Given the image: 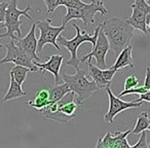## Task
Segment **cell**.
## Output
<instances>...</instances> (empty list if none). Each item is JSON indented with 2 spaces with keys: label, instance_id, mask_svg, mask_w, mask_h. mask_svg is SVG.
I'll return each mask as SVG.
<instances>
[{
  "label": "cell",
  "instance_id": "1",
  "mask_svg": "<svg viewBox=\"0 0 150 148\" xmlns=\"http://www.w3.org/2000/svg\"><path fill=\"white\" fill-rule=\"evenodd\" d=\"M101 29L104 31L110 44V48L115 56L127 45H129L134 36V27L127 21L110 18L101 24Z\"/></svg>",
  "mask_w": 150,
  "mask_h": 148
},
{
  "label": "cell",
  "instance_id": "2",
  "mask_svg": "<svg viewBox=\"0 0 150 148\" xmlns=\"http://www.w3.org/2000/svg\"><path fill=\"white\" fill-rule=\"evenodd\" d=\"M72 26L75 29V31H76V35H75V37L69 40L60 34V35L58 36L57 42H59V43H60L61 45L64 46V47H66L71 55L70 60L67 61L66 65H68V66H72V67H74V68H77L78 65H79V62H80V59L77 57L78 47L80 46V44L84 43V42H91V43L93 44V46L96 44L97 38H98V35H99V31H100V29H101V24L96 27V29H95L94 34H93V35L88 34L86 31H81L80 28L78 27L77 25H75V24Z\"/></svg>",
  "mask_w": 150,
  "mask_h": 148
},
{
  "label": "cell",
  "instance_id": "3",
  "mask_svg": "<svg viewBox=\"0 0 150 148\" xmlns=\"http://www.w3.org/2000/svg\"><path fill=\"white\" fill-rule=\"evenodd\" d=\"M31 9V5L28 4L27 8L21 11L18 8V0H11L8 2L6 11H5L4 23L3 25H0L1 27L6 28V32L4 34H0V38L8 37L13 40H18L19 38H21L22 22L20 21V17L25 16L28 20L32 21V17L28 13Z\"/></svg>",
  "mask_w": 150,
  "mask_h": 148
},
{
  "label": "cell",
  "instance_id": "4",
  "mask_svg": "<svg viewBox=\"0 0 150 148\" xmlns=\"http://www.w3.org/2000/svg\"><path fill=\"white\" fill-rule=\"evenodd\" d=\"M75 69H76L75 74L69 75V74L64 73L61 77H62L63 81L68 84L71 92L76 95L77 100L80 103H82L86 99L90 98L95 92L99 91V88L94 80H88L83 70H80L79 67Z\"/></svg>",
  "mask_w": 150,
  "mask_h": 148
},
{
  "label": "cell",
  "instance_id": "5",
  "mask_svg": "<svg viewBox=\"0 0 150 148\" xmlns=\"http://www.w3.org/2000/svg\"><path fill=\"white\" fill-rule=\"evenodd\" d=\"M97 13H100L102 16L108 15V11L105 7L102 0H92L86 6L78 7V8L67 7V13L63 17L62 25L66 26V24L71 20H81L86 27H88L91 24L94 25L95 15Z\"/></svg>",
  "mask_w": 150,
  "mask_h": 148
},
{
  "label": "cell",
  "instance_id": "6",
  "mask_svg": "<svg viewBox=\"0 0 150 148\" xmlns=\"http://www.w3.org/2000/svg\"><path fill=\"white\" fill-rule=\"evenodd\" d=\"M50 24H52L50 19H44L36 22V25L40 31V36L37 39V52H41L45 44H52L56 50H61L57 39H58V36L65 30L66 26L61 25L59 27H54Z\"/></svg>",
  "mask_w": 150,
  "mask_h": 148
},
{
  "label": "cell",
  "instance_id": "7",
  "mask_svg": "<svg viewBox=\"0 0 150 148\" xmlns=\"http://www.w3.org/2000/svg\"><path fill=\"white\" fill-rule=\"evenodd\" d=\"M6 55L0 61V65H4L6 63H13L15 65H22L31 69V72H35L38 70V67L34 64V62L24 52L19 46L16 44L13 39H11L9 42L5 44Z\"/></svg>",
  "mask_w": 150,
  "mask_h": 148
},
{
  "label": "cell",
  "instance_id": "8",
  "mask_svg": "<svg viewBox=\"0 0 150 148\" xmlns=\"http://www.w3.org/2000/svg\"><path fill=\"white\" fill-rule=\"evenodd\" d=\"M105 90L108 93V99H109V108L107 113L104 115V121L108 123H114V117L116 116L118 113L122 112L125 110H127L129 108H139L141 107V105L143 104V101L141 102H125L122 101L121 99H119L118 97H116L112 93L110 89V86H107Z\"/></svg>",
  "mask_w": 150,
  "mask_h": 148
},
{
  "label": "cell",
  "instance_id": "9",
  "mask_svg": "<svg viewBox=\"0 0 150 148\" xmlns=\"http://www.w3.org/2000/svg\"><path fill=\"white\" fill-rule=\"evenodd\" d=\"M109 48H110V44H109L108 39H107L104 31H103L102 29H100L98 38H97V41H96V44L94 45L93 50L90 52V54L86 55V56L80 58V62L84 63L86 61L91 62V60L94 58L95 60H96L97 66H98L99 68L106 69L107 68L106 55H107V52H108Z\"/></svg>",
  "mask_w": 150,
  "mask_h": 148
},
{
  "label": "cell",
  "instance_id": "10",
  "mask_svg": "<svg viewBox=\"0 0 150 148\" xmlns=\"http://www.w3.org/2000/svg\"><path fill=\"white\" fill-rule=\"evenodd\" d=\"M132 133V130L125 132H116L114 135L107 133L102 139H99L97 148H132L127 140V137Z\"/></svg>",
  "mask_w": 150,
  "mask_h": 148
},
{
  "label": "cell",
  "instance_id": "11",
  "mask_svg": "<svg viewBox=\"0 0 150 148\" xmlns=\"http://www.w3.org/2000/svg\"><path fill=\"white\" fill-rule=\"evenodd\" d=\"M37 27L36 22L33 23L31 29H30L29 33L25 36L24 38H19L18 40H15L16 44L26 52L28 57L31 59L32 61L35 62H40V58L37 56V39L35 37V29Z\"/></svg>",
  "mask_w": 150,
  "mask_h": 148
},
{
  "label": "cell",
  "instance_id": "12",
  "mask_svg": "<svg viewBox=\"0 0 150 148\" xmlns=\"http://www.w3.org/2000/svg\"><path fill=\"white\" fill-rule=\"evenodd\" d=\"M64 56L62 55H52L48 59L47 62L41 63V62H34V64L38 67L40 71H48L54 75V84H59V79H60V69L62 66Z\"/></svg>",
  "mask_w": 150,
  "mask_h": 148
},
{
  "label": "cell",
  "instance_id": "13",
  "mask_svg": "<svg viewBox=\"0 0 150 148\" xmlns=\"http://www.w3.org/2000/svg\"><path fill=\"white\" fill-rule=\"evenodd\" d=\"M132 11V16L129 17V19H127V23L131 24L134 27V29H137L142 31L143 33L147 34L148 30H147V25H146V13L143 11L137 8L135 6H131Z\"/></svg>",
  "mask_w": 150,
  "mask_h": 148
},
{
  "label": "cell",
  "instance_id": "14",
  "mask_svg": "<svg viewBox=\"0 0 150 148\" xmlns=\"http://www.w3.org/2000/svg\"><path fill=\"white\" fill-rule=\"evenodd\" d=\"M134 67V62H133V47L132 45H127V47H125L118 55H117V59L115 61L114 64L111 66V68L115 69V70H120V69L125 68V67Z\"/></svg>",
  "mask_w": 150,
  "mask_h": 148
},
{
  "label": "cell",
  "instance_id": "15",
  "mask_svg": "<svg viewBox=\"0 0 150 148\" xmlns=\"http://www.w3.org/2000/svg\"><path fill=\"white\" fill-rule=\"evenodd\" d=\"M88 72H90V76L92 77V79L98 86L99 90L106 89L107 86L111 84V82L105 79L104 75H103V69L99 68L97 65H93L92 62H88Z\"/></svg>",
  "mask_w": 150,
  "mask_h": 148
},
{
  "label": "cell",
  "instance_id": "16",
  "mask_svg": "<svg viewBox=\"0 0 150 148\" xmlns=\"http://www.w3.org/2000/svg\"><path fill=\"white\" fill-rule=\"evenodd\" d=\"M25 95L26 93L23 91L21 84L15 79V77L11 74H9V88L5 94L4 98H3V102H7V101L13 100V99L20 98V97H23Z\"/></svg>",
  "mask_w": 150,
  "mask_h": 148
},
{
  "label": "cell",
  "instance_id": "17",
  "mask_svg": "<svg viewBox=\"0 0 150 148\" xmlns=\"http://www.w3.org/2000/svg\"><path fill=\"white\" fill-rule=\"evenodd\" d=\"M52 101L50 100V91L45 90H40L36 93L35 97H34L32 100L28 101V105L33 108L37 109V110H40L43 107H45L46 105H48Z\"/></svg>",
  "mask_w": 150,
  "mask_h": 148
},
{
  "label": "cell",
  "instance_id": "18",
  "mask_svg": "<svg viewBox=\"0 0 150 148\" xmlns=\"http://www.w3.org/2000/svg\"><path fill=\"white\" fill-rule=\"evenodd\" d=\"M71 92L70 88H69L68 84L64 82L62 84H56L54 86L50 88V100L52 102H56L62 99L66 94Z\"/></svg>",
  "mask_w": 150,
  "mask_h": 148
},
{
  "label": "cell",
  "instance_id": "19",
  "mask_svg": "<svg viewBox=\"0 0 150 148\" xmlns=\"http://www.w3.org/2000/svg\"><path fill=\"white\" fill-rule=\"evenodd\" d=\"M29 72H31V69L28 68V67L22 66V65H15L13 67V69L11 70L9 74H11L15 77V79L22 86L25 82L27 74Z\"/></svg>",
  "mask_w": 150,
  "mask_h": 148
},
{
  "label": "cell",
  "instance_id": "20",
  "mask_svg": "<svg viewBox=\"0 0 150 148\" xmlns=\"http://www.w3.org/2000/svg\"><path fill=\"white\" fill-rule=\"evenodd\" d=\"M150 125V120H149V116H148V113L146 111H144L140 115H138L137 123H136L134 130H132V134H134V135L141 134L143 131H146L148 129V125Z\"/></svg>",
  "mask_w": 150,
  "mask_h": 148
},
{
  "label": "cell",
  "instance_id": "21",
  "mask_svg": "<svg viewBox=\"0 0 150 148\" xmlns=\"http://www.w3.org/2000/svg\"><path fill=\"white\" fill-rule=\"evenodd\" d=\"M88 3L83 2L82 0H61L60 5L65 7H72V8H78V7H83Z\"/></svg>",
  "mask_w": 150,
  "mask_h": 148
},
{
  "label": "cell",
  "instance_id": "22",
  "mask_svg": "<svg viewBox=\"0 0 150 148\" xmlns=\"http://www.w3.org/2000/svg\"><path fill=\"white\" fill-rule=\"evenodd\" d=\"M60 1L61 0H43L48 15H52L58 6H60Z\"/></svg>",
  "mask_w": 150,
  "mask_h": 148
},
{
  "label": "cell",
  "instance_id": "23",
  "mask_svg": "<svg viewBox=\"0 0 150 148\" xmlns=\"http://www.w3.org/2000/svg\"><path fill=\"white\" fill-rule=\"evenodd\" d=\"M148 89H146L145 86H141V88H133V89H129V90H125L119 94V96L122 97L125 95H132V94H138V95H142V94H145L146 92H148Z\"/></svg>",
  "mask_w": 150,
  "mask_h": 148
},
{
  "label": "cell",
  "instance_id": "24",
  "mask_svg": "<svg viewBox=\"0 0 150 148\" xmlns=\"http://www.w3.org/2000/svg\"><path fill=\"white\" fill-rule=\"evenodd\" d=\"M139 84V79L136 75H129L127 77L125 81V90H129V89L136 88Z\"/></svg>",
  "mask_w": 150,
  "mask_h": 148
},
{
  "label": "cell",
  "instance_id": "25",
  "mask_svg": "<svg viewBox=\"0 0 150 148\" xmlns=\"http://www.w3.org/2000/svg\"><path fill=\"white\" fill-rule=\"evenodd\" d=\"M7 6H8V2H7V1H2V2H0V24L4 23L5 11H6ZM0 48H2V45H1V44H0Z\"/></svg>",
  "mask_w": 150,
  "mask_h": 148
},
{
  "label": "cell",
  "instance_id": "26",
  "mask_svg": "<svg viewBox=\"0 0 150 148\" xmlns=\"http://www.w3.org/2000/svg\"><path fill=\"white\" fill-rule=\"evenodd\" d=\"M148 144L146 143V133L145 131H143L141 133V138L139 139V141L132 146V148H147Z\"/></svg>",
  "mask_w": 150,
  "mask_h": 148
},
{
  "label": "cell",
  "instance_id": "27",
  "mask_svg": "<svg viewBox=\"0 0 150 148\" xmlns=\"http://www.w3.org/2000/svg\"><path fill=\"white\" fill-rule=\"evenodd\" d=\"M144 86L146 89H148V90L150 89V67L149 66L146 67V76H145V80H144Z\"/></svg>",
  "mask_w": 150,
  "mask_h": 148
},
{
  "label": "cell",
  "instance_id": "28",
  "mask_svg": "<svg viewBox=\"0 0 150 148\" xmlns=\"http://www.w3.org/2000/svg\"><path fill=\"white\" fill-rule=\"evenodd\" d=\"M135 101L136 102H141V101H143V102H149L150 103V91L146 92L145 94L140 95V98H138L137 100H135Z\"/></svg>",
  "mask_w": 150,
  "mask_h": 148
},
{
  "label": "cell",
  "instance_id": "29",
  "mask_svg": "<svg viewBox=\"0 0 150 148\" xmlns=\"http://www.w3.org/2000/svg\"><path fill=\"white\" fill-rule=\"evenodd\" d=\"M147 30H148V31H150V23L147 25Z\"/></svg>",
  "mask_w": 150,
  "mask_h": 148
},
{
  "label": "cell",
  "instance_id": "30",
  "mask_svg": "<svg viewBox=\"0 0 150 148\" xmlns=\"http://www.w3.org/2000/svg\"><path fill=\"white\" fill-rule=\"evenodd\" d=\"M147 130H149V131H150V125H148V129H147Z\"/></svg>",
  "mask_w": 150,
  "mask_h": 148
},
{
  "label": "cell",
  "instance_id": "31",
  "mask_svg": "<svg viewBox=\"0 0 150 148\" xmlns=\"http://www.w3.org/2000/svg\"><path fill=\"white\" fill-rule=\"evenodd\" d=\"M148 147H149V148H150V143H149V144H148Z\"/></svg>",
  "mask_w": 150,
  "mask_h": 148
},
{
  "label": "cell",
  "instance_id": "32",
  "mask_svg": "<svg viewBox=\"0 0 150 148\" xmlns=\"http://www.w3.org/2000/svg\"><path fill=\"white\" fill-rule=\"evenodd\" d=\"M149 91H150V89H149Z\"/></svg>",
  "mask_w": 150,
  "mask_h": 148
}]
</instances>
